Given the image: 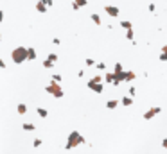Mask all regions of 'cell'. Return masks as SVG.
<instances>
[{"mask_svg":"<svg viewBox=\"0 0 167 154\" xmlns=\"http://www.w3.org/2000/svg\"><path fill=\"white\" fill-rule=\"evenodd\" d=\"M83 144H86L85 136H83L81 133H77V131H72V133L68 135V138H67L65 149H67V151H72V149H76V147H79V145H83Z\"/></svg>","mask_w":167,"mask_h":154,"instance_id":"obj_1","label":"cell"},{"mask_svg":"<svg viewBox=\"0 0 167 154\" xmlns=\"http://www.w3.org/2000/svg\"><path fill=\"white\" fill-rule=\"evenodd\" d=\"M11 59H13V63H16V65L25 63V61H27V50H25V47H16V48H13Z\"/></svg>","mask_w":167,"mask_h":154,"instance_id":"obj_2","label":"cell"},{"mask_svg":"<svg viewBox=\"0 0 167 154\" xmlns=\"http://www.w3.org/2000/svg\"><path fill=\"white\" fill-rule=\"evenodd\" d=\"M45 92H47L49 95H52L54 99H63V97H65V92H63V88L59 86V83H54V81H50V83L47 84Z\"/></svg>","mask_w":167,"mask_h":154,"instance_id":"obj_3","label":"cell"},{"mask_svg":"<svg viewBox=\"0 0 167 154\" xmlns=\"http://www.w3.org/2000/svg\"><path fill=\"white\" fill-rule=\"evenodd\" d=\"M162 113V108L160 106H155V108H149L146 113H144V120H151L153 117H157V115H160Z\"/></svg>","mask_w":167,"mask_h":154,"instance_id":"obj_4","label":"cell"},{"mask_svg":"<svg viewBox=\"0 0 167 154\" xmlns=\"http://www.w3.org/2000/svg\"><path fill=\"white\" fill-rule=\"evenodd\" d=\"M104 13H106L108 16H112V18H117V16L121 14V9H119L117 5H104Z\"/></svg>","mask_w":167,"mask_h":154,"instance_id":"obj_5","label":"cell"},{"mask_svg":"<svg viewBox=\"0 0 167 154\" xmlns=\"http://www.w3.org/2000/svg\"><path fill=\"white\" fill-rule=\"evenodd\" d=\"M86 86H88L92 92H95V93H103V83H92V81H88Z\"/></svg>","mask_w":167,"mask_h":154,"instance_id":"obj_6","label":"cell"},{"mask_svg":"<svg viewBox=\"0 0 167 154\" xmlns=\"http://www.w3.org/2000/svg\"><path fill=\"white\" fill-rule=\"evenodd\" d=\"M25 50H27V61H34V59L38 57L36 48H32V47H25Z\"/></svg>","mask_w":167,"mask_h":154,"instance_id":"obj_7","label":"cell"},{"mask_svg":"<svg viewBox=\"0 0 167 154\" xmlns=\"http://www.w3.org/2000/svg\"><path fill=\"white\" fill-rule=\"evenodd\" d=\"M137 79V74L133 70H124V83H131Z\"/></svg>","mask_w":167,"mask_h":154,"instance_id":"obj_8","label":"cell"},{"mask_svg":"<svg viewBox=\"0 0 167 154\" xmlns=\"http://www.w3.org/2000/svg\"><path fill=\"white\" fill-rule=\"evenodd\" d=\"M85 5H88V0H74L72 9H74V11H79V9H81V7H85Z\"/></svg>","mask_w":167,"mask_h":154,"instance_id":"obj_9","label":"cell"},{"mask_svg":"<svg viewBox=\"0 0 167 154\" xmlns=\"http://www.w3.org/2000/svg\"><path fill=\"white\" fill-rule=\"evenodd\" d=\"M36 113H38V117H41V118H47V117H49V111H47L45 108H41V106H36Z\"/></svg>","mask_w":167,"mask_h":154,"instance_id":"obj_10","label":"cell"},{"mask_svg":"<svg viewBox=\"0 0 167 154\" xmlns=\"http://www.w3.org/2000/svg\"><path fill=\"white\" fill-rule=\"evenodd\" d=\"M22 129H23V131L32 133V131H36V126H34V124H31V122H23V124H22Z\"/></svg>","mask_w":167,"mask_h":154,"instance_id":"obj_11","label":"cell"},{"mask_svg":"<svg viewBox=\"0 0 167 154\" xmlns=\"http://www.w3.org/2000/svg\"><path fill=\"white\" fill-rule=\"evenodd\" d=\"M119 25H121L124 31H128V29H133V23H131L130 20H121V22H119Z\"/></svg>","mask_w":167,"mask_h":154,"instance_id":"obj_12","label":"cell"},{"mask_svg":"<svg viewBox=\"0 0 167 154\" xmlns=\"http://www.w3.org/2000/svg\"><path fill=\"white\" fill-rule=\"evenodd\" d=\"M119 104H122V106H131V104H133V97H130V95H128V97H122V99L119 100Z\"/></svg>","mask_w":167,"mask_h":154,"instance_id":"obj_13","label":"cell"},{"mask_svg":"<svg viewBox=\"0 0 167 154\" xmlns=\"http://www.w3.org/2000/svg\"><path fill=\"white\" fill-rule=\"evenodd\" d=\"M47 9H49V7H47L41 0H38V4H36V11H38V13H47Z\"/></svg>","mask_w":167,"mask_h":154,"instance_id":"obj_14","label":"cell"},{"mask_svg":"<svg viewBox=\"0 0 167 154\" xmlns=\"http://www.w3.org/2000/svg\"><path fill=\"white\" fill-rule=\"evenodd\" d=\"M113 79H115V74H113V72H106V74L103 75V81H106V83H110V84H112Z\"/></svg>","mask_w":167,"mask_h":154,"instance_id":"obj_15","label":"cell"},{"mask_svg":"<svg viewBox=\"0 0 167 154\" xmlns=\"http://www.w3.org/2000/svg\"><path fill=\"white\" fill-rule=\"evenodd\" d=\"M90 18H92V22H94L95 25H101V23H103V20H101V16H99L97 13H92V14H90Z\"/></svg>","mask_w":167,"mask_h":154,"instance_id":"obj_16","label":"cell"},{"mask_svg":"<svg viewBox=\"0 0 167 154\" xmlns=\"http://www.w3.org/2000/svg\"><path fill=\"white\" fill-rule=\"evenodd\" d=\"M117 106H119V100H117V99H112V100L106 102V108H108V109H115Z\"/></svg>","mask_w":167,"mask_h":154,"instance_id":"obj_17","label":"cell"},{"mask_svg":"<svg viewBox=\"0 0 167 154\" xmlns=\"http://www.w3.org/2000/svg\"><path fill=\"white\" fill-rule=\"evenodd\" d=\"M16 111H18V115H25L27 113V106L25 104H18L16 106Z\"/></svg>","mask_w":167,"mask_h":154,"instance_id":"obj_18","label":"cell"},{"mask_svg":"<svg viewBox=\"0 0 167 154\" xmlns=\"http://www.w3.org/2000/svg\"><path fill=\"white\" fill-rule=\"evenodd\" d=\"M126 38H128L130 41L135 39V32H133V29H128V31H126Z\"/></svg>","mask_w":167,"mask_h":154,"instance_id":"obj_19","label":"cell"},{"mask_svg":"<svg viewBox=\"0 0 167 154\" xmlns=\"http://www.w3.org/2000/svg\"><path fill=\"white\" fill-rule=\"evenodd\" d=\"M47 59H49V61H52V63H56V61H58V54H54V52H50V54L47 56Z\"/></svg>","mask_w":167,"mask_h":154,"instance_id":"obj_20","label":"cell"},{"mask_svg":"<svg viewBox=\"0 0 167 154\" xmlns=\"http://www.w3.org/2000/svg\"><path fill=\"white\" fill-rule=\"evenodd\" d=\"M52 66H54V63H52V61H49V59H45V61H43V68H47V70H50Z\"/></svg>","mask_w":167,"mask_h":154,"instance_id":"obj_21","label":"cell"},{"mask_svg":"<svg viewBox=\"0 0 167 154\" xmlns=\"http://www.w3.org/2000/svg\"><path fill=\"white\" fill-rule=\"evenodd\" d=\"M121 70H124L122 63H115V66H113V74H117V72H121Z\"/></svg>","mask_w":167,"mask_h":154,"instance_id":"obj_22","label":"cell"},{"mask_svg":"<svg viewBox=\"0 0 167 154\" xmlns=\"http://www.w3.org/2000/svg\"><path fill=\"white\" fill-rule=\"evenodd\" d=\"M85 65H86V66H95V61H94L92 57H86V59H85Z\"/></svg>","mask_w":167,"mask_h":154,"instance_id":"obj_23","label":"cell"},{"mask_svg":"<svg viewBox=\"0 0 167 154\" xmlns=\"http://www.w3.org/2000/svg\"><path fill=\"white\" fill-rule=\"evenodd\" d=\"M95 66H97V70L106 72V63H95Z\"/></svg>","mask_w":167,"mask_h":154,"instance_id":"obj_24","label":"cell"},{"mask_svg":"<svg viewBox=\"0 0 167 154\" xmlns=\"http://www.w3.org/2000/svg\"><path fill=\"white\" fill-rule=\"evenodd\" d=\"M90 81H92V83H103V75H94Z\"/></svg>","mask_w":167,"mask_h":154,"instance_id":"obj_25","label":"cell"},{"mask_svg":"<svg viewBox=\"0 0 167 154\" xmlns=\"http://www.w3.org/2000/svg\"><path fill=\"white\" fill-rule=\"evenodd\" d=\"M41 144H43V142H41L40 138H34V140H32V147H36V149H38V147H40Z\"/></svg>","mask_w":167,"mask_h":154,"instance_id":"obj_26","label":"cell"},{"mask_svg":"<svg viewBox=\"0 0 167 154\" xmlns=\"http://www.w3.org/2000/svg\"><path fill=\"white\" fill-rule=\"evenodd\" d=\"M52 81H54V83H61V75H59V74H54V75H52Z\"/></svg>","mask_w":167,"mask_h":154,"instance_id":"obj_27","label":"cell"},{"mask_svg":"<svg viewBox=\"0 0 167 154\" xmlns=\"http://www.w3.org/2000/svg\"><path fill=\"white\" fill-rule=\"evenodd\" d=\"M128 92H130V97H135V95H137V88H133V86H131Z\"/></svg>","mask_w":167,"mask_h":154,"instance_id":"obj_28","label":"cell"},{"mask_svg":"<svg viewBox=\"0 0 167 154\" xmlns=\"http://www.w3.org/2000/svg\"><path fill=\"white\" fill-rule=\"evenodd\" d=\"M41 2H43L47 7H52V5H54V2H52V0H41Z\"/></svg>","mask_w":167,"mask_h":154,"instance_id":"obj_29","label":"cell"},{"mask_svg":"<svg viewBox=\"0 0 167 154\" xmlns=\"http://www.w3.org/2000/svg\"><path fill=\"white\" fill-rule=\"evenodd\" d=\"M160 61H167V52H162V54H160Z\"/></svg>","mask_w":167,"mask_h":154,"instance_id":"obj_30","label":"cell"},{"mask_svg":"<svg viewBox=\"0 0 167 154\" xmlns=\"http://www.w3.org/2000/svg\"><path fill=\"white\" fill-rule=\"evenodd\" d=\"M157 11V7H155V4H149V13H155Z\"/></svg>","mask_w":167,"mask_h":154,"instance_id":"obj_31","label":"cell"},{"mask_svg":"<svg viewBox=\"0 0 167 154\" xmlns=\"http://www.w3.org/2000/svg\"><path fill=\"white\" fill-rule=\"evenodd\" d=\"M5 66H7V65H5V63H4V59H2V57H0V70H4V68H5Z\"/></svg>","mask_w":167,"mask_h":154,"instance_id":"obj_32","label":"cell"},{"mask_svg":"<svg viewBox=\"0 0 167 154\" xmlns=\"http://www.w3.org/2000/svg\"><path fill=\"white\" fill-rule=\"evenodd\" d=\"M52 43H54V45H59L61 41H59V38H54V39H52Z\"/></svg>","mask_w":167,"mask_h":154,"instance_id":"obj_33","label":"cell"},{"mask_svg":"<svg viewBox=\"0 0 167 154\" xmlns=\"http://www.w3.org/2000/svg\"><path fill=\"white\" fill-rule=\"evenodd\" d=\"M162 147H164V149L167 147V138H164V140H162Z\"/></svg>","mask_w":167,"mask_h":154,"instance_id":"obj_34","label":"cell"},{"mask_svg":"<svg viewBox=\"0 0 167 154\" xmlns=\"http://www.w3.org/2000/svg\"><path fill=\"white\" fill-rule=\"evenodd\" d=\"M2 22H4V11L0 9V23H2Z\"/></svg>","mask_w":167,"mask_h":154,"instance_id":"obj_35","label":"cell"},{"mask_svg":"<svg viewBox=\"0 0 167 154\" xmlns=\"http://www.w3.org/2000/svg\"><path fill=\"white\" fill-rule=\"evenodd\" d=\"M0 41H2V34H0Z\"/></svg>","mask_w":167,"mask_h":154,"instance_id":"obj_36","label":"cell"}]
</instances>
